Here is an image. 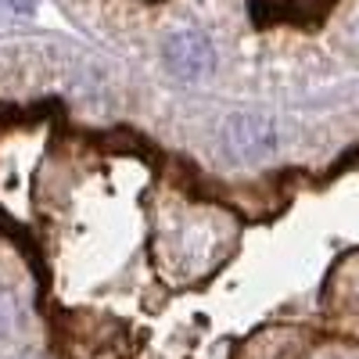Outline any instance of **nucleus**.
I'll use <instances>...</instances> for the list:
<instances>
[{
    "mask_svg": "<svg viewBox=\"0 0 359 359\" xmlns=\"http://www.w3.org/2000/svg\"><path fill=\"white\" fill-rule=\"evenodd\" d=\"M165 65L176 79H201L212 72L216 65V50L212 43H208L205 33H198V29H180V33H172L165 40Z\"/></svg>",
    "mask_w": 359,
    "mask_h": 359,
    "instance_id": "1",
    "label": "nucleus"
},
{
    "mask_svg": "<svg viewBox=\"0 0 359 359\" xmlns=\"http://www.w3.org/2000/svg\"><path fill=\"white\" fill-rule=\"evenodd\" d=\"M226 144L241 158H262L269 151H277L280 130L269 115H233L226 123Z\"/></svg>",
    "mask_w": 359,
    "mask_h": 359,
    "instance_id": "2",
    "label": "nucleus"
},
{
    "mask_svg": "<svg viewBox=\"0 0 359 359\" xmlns=\"http://www.w3.org/2000/svg\"><path fill=\"white\" fill-rule=\"evenodd\" d=\"M11 4H15V8H22V11H29V8H33V0H11Z\"/></svg>",
    "mask_w": 359,
    "mask_h": 359,
    "instance_id": "3",
    "label": "nucleus"
}]
</instances>
